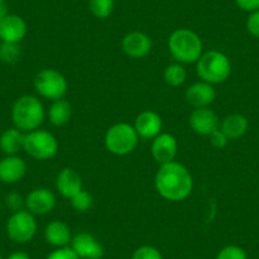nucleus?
<instances>
[{
	"mask_svg": "<svg viewBox=\"0 0 259 259\" xmlns=\"http://www.w3.org/2000/svg\"><path fill=\"white\" fill-rule=\"evenodd\" d=\"M44 236L46 243L54 246L55 249L69 246L71 243V239H73L71 230L68 224L60 220H54L47 224L44 231Z\"/></svg>",
	"mask_w": 259,
	"mask_h": 259,
	"instance_id": "obj_19",
	"label": "nucleus"
},
{
	"mask_svg": "<svg viewBox=\"0 0 259 259\" xmlns=\"http://www.w3.org/2000/svg\"><path fill=\"white\" fill-rule=\"evenodd\" d=\"M36 233V218L26 208L18 212H13L7 221V235L16 244L29 243Z\"/></svg>",
	"mask_w": 259,
	"mask_h": 259,
	"instance_id": "obj_8",
	"label": "nucleus"
},
{
	"mask_svg": "<svg viewBox=\"0 0 259 259\" xmlns=\"http://www.w3.org/2000/svg\"><path fill=\"white\" fill-rule=\"evenodd\" d=\"M196 64V71L201 80L212 85L226 81L231 74L230 60L225 54L218 50L203 52Z\"/></svg>",
	"mask_w": 259,
	"mask_h": 259,
	"instance_id": "obj_4",
	"label": "nucleus"
},
{
	"mask_svg": "<svg viewBox=\"0 0 259 259\" xmlns=\"http://www.w3.org/2000/svg\"><path fill=\"white\" fill-rule=\"evenodd\" d=\"M70 248L80 259H102L104 248L98 239L89 233H79L73 236Z\"/></svg>",
	"mask_w": 259,
	"mask_h": 259,
	"instance_id": "obj_10",
	"label": "nucleus"
},
{
	"mask_svg": "<svg viewBox=\"0 0 259 259\" xmlns=\"http://www.w3.org/2000/svg\"><path fill=\"white\" fill-rule=\"evenodd\" d=\"M0 259H4V258H3V255H2V254H0Z\"/></svg>",
	"mask_w": 259,
	"mask_h": 259,
	"instance_id": "obj_36",
	"label": "nucleus"
},
{
	"mask_svg": "<svg viewBox=\"0 0 259 259\" xmlns=\"http://www.w3.org/2000/svg\"><path fill=\"white\" fill-rule=\"evenodd\" d=\"M6 259H31L29 254H27L26 251H13L12 254H9Z\"/></svg>",
	"mask_w": 259,
	"mask_h": 259,
	"instance_id": "obj_34",
	"label": "nucleus"
},
{
	"mask_svg": "<svg viewBox=\"0 0 259 259\" xmlns=\"http://www.w3.org/2000/svg\"><path fill=\"white\" fill-rule=\"evenodd\" d=\"M56 206V196L47 188H34L27 194L26 210L34 216H44Z\"/></svg>",
	"mask_w": 259,
	"mask_h": 259,
	"instance_id": "obj_9",
	"label": "nucleus"
},
{
	"mask_svg": "<svg viewBox=\"0 0 259 259\" xmlns=\"http://www.w3.org/2000/svg\"><path fill=\"white\" fill-rule=\"evenodd\" d=\"M6 205L9 210L13 212H18L26 208V198L22 197V194L16 191H12L7 194L6 197Z\"/></svg>",
	"mask_w": 259,
	"mask_h": 259,
	"instance_id": "obj_29",
	"label": "nucleus"
},
{
	"mask_svg": "<svg viewBox=\"0 0 259 259\" xmlns=\"http://www.w3.org/2000/svg\"><path fill=\"white\" fill-rule=\"evenodd\" d=\"M184 97L187 103L193 108H205L213 103L216 98V91L212 84L201 80L189 85Z\"/></svg>",
	"mask_w": 259,
	"mask_h": 259,
	"instance_id": "obj_14",
	"label": "nucleus"
},
{
	"mask_svg": "<svg viewBox=\"0 0 259 259\" xmlns=\"http://www.w3.org/2000/svg\"><path fill=\"white\" fill-rule=\"evenodd\" d=\"M235 3L241 11L248 12V13L259 9V0H235Z\"/></svg>",
	"mask_w": 259,
	"mask_h": 259,
	"instance_id": "obj_33",
	"label": "nucleus"
},
{
	"mask_svg": "<svg viewBox=\"0 0 259 259\" xmlns=\"http://www.w3.org/2000/svg\"><path fill=\"white\" fill-rule=\"evenodd\" d=\"M187 79V71L183 68V65L179 62H174V64L168 65L164 69V81L168 84L169 87H181L182 84L186 81Z\"/></svg>",
	"mask_w": 259,
	"mask_h": 259,
	"instance_id": "obj_23",
	"label": "nucleus"
},
{
	"mask_svg": "<svg viewBox=\"0 0 259 259\" xmlns=\"http://www.w3.org/2000/svg\"><path fill=\"white\" fill-rule=\"evenodd\" d=\"M246 29L255 38H259V9L249 13L246 18Z\"/></svg>",
	"mask_w": 259,
	"mask_h": 259,
	"instance_id": "obj_31",
	"label": "nucleus"
},
{
	"mask_svg": "<svg viewBox=\"0 0 259 259\" xmlns=\"http://www.w3.org/2000/svg\"><path fill=\"white\" fill-rule=\"evenodd\" d=\"M215 259H248L246 251L239 245H226L218 253Z\"/></svg>",
	"mask_w": 259,
	"mask_h": 259,
	"instance_id": "obj_27",
	"label": "nucleus"
},
{
	"mask_svg": "<svg viewBox=\"0 0 259 259\" xmlns=\"http://www.w3.org/2000/svg\"><path fill=\"white\" fill-rule=\"evenodd\" d=\"M8 14V4L6 0H0V22Z\"/></svg>",
	"mask_w": 259,
	"mask_h": 259,
	"instance_id": "obj_35",
	"label": "nucleus"
},
{
	"mask_svg": "<svg viewBox=\"0 0 259 259\" xmlns=\"http://www.w3.org/2000/svg\"><path fill=\"white\" fill-rule=\"evenodd\" d=\"M210 143L212 144L215 148L223 149L228 145L229 139H228V136H226L225 134L221 131L220 127H219L218 130H215V131H213V133L210 135Z\"/></svg>",
	"mask_w": 259,
	"mask_h": 259,
	"instance_id": "obj_32",
	"label": "nucleus"
},
{
	"mask_svg": "<svg viewBox=\"0 0 259 259\" xmlns=\"http://www.w3.org/2000/svg\"><path fill=\"white\" fill-rule=\"evenodd\" d=\"M45 108L37 97L22 96L14 102L12 107V121L16 128L27 134L38 130L45 121Z\"/></svg>",
	"mask_w": 259,
	"mask_h": 259,
	"instance_id": "obj_3",
	"label": "nucleus"
},
{
	"mask_svg": "<svg viewBox=\"0 0 259 259\" xmlns=\"http://www.w3.org/2000/svg\"><path fill=\"white\" fill-rule=\"evenodd\" d=\"M27 173V164L21 156L6 155L0 160V182L14 184L21 182Z\"/></svg>",
	"mask_w": 259,
	"mask_h": 259,
	"instance_id": "obj_16",
	"label": "nucleus"
},
{
	"mask_svg": "<svg viewBox=\"0 0 259 259\" xmlns=\"http://www.w3.org/2000/svg\"><path fill=\"white\" fill-rule=\"evenodd\" d=\"M24 146V133L12 127L0 135V150L6 155H17Z\"/></svg>",
	"mask_w": 259,
	"mask_h": 259,
	"instance_id": "obj_21",
	"label": "nucleus"
},
{
	"mask_svg": "<svg viewBox=\"0 0 259 259\" xmlns=\"http://www.w3.org/2000/svg\"><path fill=\"white\" fill-rule=\"evenodd\" d=\"M131 259H164L163 254L153 245H141L131 255Z\"/></svg>",
	"mask_w": 259,
	"mask_h": 259,
	"instance_id": "obj_28",
	"label": "nucleus"
},
{
	"mask_svg": "<svg viewBox=\"0 0 259 259\" xmlns=\"http://www.w3.org/2000/svg\"><path fill=\"white\" fill-rule=\"evenodd\" d=\"M168 49L171 56L179 64H193L203 54L201 37L189 28H178L168 38Z\"/></svg>",
	"mask_w": 259,
	"mask_h": 259,
	"instance_id": "obj_2",
	"label": "nucleus"
},
{
	"mask_svg": "<svg viewBox=\"0 0 259 259\" xmlns=\"http://www.w3.org/2000/svg\"><path fill=\"white\" fill-rule=\"evenodd\" d=\"M71 207L76 211V212H88L92 207H93V197L89 192L81 189L79 193H76L74 197L70 198Z\"/></svg>",
	"mask_w": 259,
	"mask_h": 259,
	"instance_id": "obj_26",
	"label": "nucleus"
},
{
	"mask_svg": "<svg viewBox=\"0 0 259 259\" xmlns=\"http://www.w3.org/2000/svg\"><path fill=\"white\" fill-rule=\"evenodd\" d=\"M189 126L198 135L210 136L219 128V117L208 107L194 108L189 116Z\"/></svg>",
	"mask_w": 259,
	"mask_h": 259,
	"instance_id": "obj_12",
	"label": "nucleus"
},
{
	"mask_svg": "<svg viewBox=\"0 0 259 259\" xmlns=\"http://www.w3.org/2000/svg\"><path fill=\"white\" fill-rule=\"evenodd\" d=\"M45 259H80V258L76 255V253L70 248V246H65V248H56L55 250H52Z\"/></svg>",
	"mask_w": 259,
	"mask_h": 259,
	"instance_id": "obj_30",
	"label": "nucleus"
},
{
	"mask_svg": "<svg viewBox=\"0 0 259 259\" xmlns=\"http://www.w3.org/2000/svg\"><path fill=\"white\" fill-rule=\"evenodd\" d=\"M22 57V47L19 44L2 42L0 46V61L4 64H16Z\"/></svg>",
	"mask_w": 259,
	"mask_h": 259,
	"instance_id": "obj_25",
	"label": "nucleus"
},
{
	"mask_svg": "<svg viewBox=\"0 0 259 259\" xmlns=\"http://www.w3.org/2000/svg\"><path fill=\"white\" fill-rule=\"evenodd\" d=\"M154 186L164 200L179 202L188 198L193 191V177L183 164L173 160L159 166Z\"/></svg>",
	"mask_w": 259,
	"mask_h": 259,
	"instance_id": "obj_1",
	"label": "nucleus"
},
{
	"mask_svg": "<svg viewBox=\"0 0 259 259\" xmlns=\"http://www.w3.org/2000/svg\"><path fill=\"white\" fill-rule=\"evenodd\" d=\"M134 127H135L139 138L150 140V139H155L156 136L161 134L163 119L156 112L144 111L136 117Z\"/></svg>",
	"mask_w": 259,
	"mask_h": 259,
	"instance_id": "obj_15",
	"label": "nucleus"
},
{
	"mask_svg": "<svg viewBox=\"0 0 259 259\" xmlns=\"http://www.w3.org/2000/svg\"><path fill=\"white\" fill-rule=\"evenodd\" d=\"M0 46H2V39H0Z\"/></svg>",
	"mask_w": 259,
	"mask_h": 259,
	"instance_id": "obj_37",
	"label": "nucleus"
},
{
	"mask_svg": "<svg viewBox=\"0 0 259 259\" xmlns=\"http://www.w3.org/2000/svg\"><path fill=\"white\" fill-rule=\"evenodd\" d=\"M71 104L68 101L62 99H57V101L52 102L49 109V119L51 124L56 127L65 126L71 118Z\"/></svg>",
	"mask_w": 259,
	"mask_h": 259,
	"instance_id": "obj_22",
	"label": "nucleus"
},
{
	"mask_svg": "<svg viewBox=\"0 0 259 259\" xmlns=\"http://www.w3.org/2000/svg\"><path fill=\"white\" fill-rule=\"evenodd\" d=\"M151 49H153V41L144 32H128L122 39V50L127 56L133 59H143L150 54Z\"/></svg>",
	"mask_w": 259,
	"mask_h": 259,
	"instance_id": "obj_11",
	"label": "nucleus"
},
{
	"mask_svg": "<svg viewBox=\"0 0 259 259\" xmlns=\"http://www.w3.org/2000/svg\"><path fill=\"white\" fill-rule=\"evenodd\" d=\"M33 85L39 96L52 102L64 98L69 88L66 78L55 69H42L38 71L34 76Z\"/></svg>",
	"mask_w": 259,
	"mask_h": 259,
	"instance_id": "obj_7",
	"label": "nucleus"
},
{
	"mask_svg": "<svg viewBox=\"0 0 259 259\" xmlns=\"http://www.w3.org/2000/svg\"><path fill=\"white\" fill-rule=\"evenodd\" d=\"M178 153L177 139L170 134H160L153 139L151 144V155L159 164H165L173 161Z\"/></svg>",
	"mask_w": 259,
	"mask_h": 259,
	"instance_id": "obj_17",
	"label": "nucleus"
},
{
	"mask_svg": "<svg viewBox=\"0 0 259 259\" xmlns=\"http://www.w3.org/2000/svg\"><path fill=\"white\" fill-rule=\"evenodd\" d=\"M56 189L62 197H74L76 193L83 189V179L81 176L73 168L61 169L56 178Z\"/></svg>",
	"mask_w": 259,
	"mask_h": 259,
	"instance_id": "obj_18",
	"label": "nucleus"
},
{
	"mask_svg": "<svg viewBox=\"0 0 259 259\" xmlns=\"http://www.w3.org/2000/svg\"><path fill=\"white\" fill-rule=\"evenodd\" d=\"M89 11L96 18L107 19L114 11V0H89Z\"/></svg>",
	"mask_w": 259,
	"mask_h": 259,
	"instance_id": "obj_24",
	"label": "nucleus"
},
{
	"mask_svg": "<svg viewBox=\"0 0 259 259\" xmlns=\"http://www.w3.org/2000/svg\"><path fill=\"white\" fill-rule=\"evenodd\" d=\"M139 135L134 124L119 122L107 130L104 135V145L111 154L117 156L128 155L139 144Z\"/></svg>",
	"mask_w": 259,
	"mask_h": 259,
	"instance_id": "obj_5",
	"label": "nucleus"
},
{
	"mask_svg": "<svg viewBox=\"0 0 259 259\" xmlns=\"http://www.w3.org/2000/svg\"><path fill=\"white\" fill-rule=\"evenodd\" d=\"M23 150L36 160H50L59 151V143L51 133L38 128L24 134Z\"/></svg>",
	"mask_w": 259,
	"mask_h": 259,
	"instance_id": "obj_6",
	"label": "nucleus"
},
{
	"mask_svg": "<svg viewBox=\"0 0 259 259\" xmlns=\"http://www.w3.org/2000/svg\"><path fill=\"white\" fill-rule=\"evenodd\" d=\"M27 23L21 16L17 14H7L0 22V39L2 42L9 44H21L22 39L26 37Z\"/></svg>",
	"mask_w": 259,
	"mask_h": 259,
	"instance_id": "obj_13",
	"label": "nucleus"
},
{
	"mask_svg": "<svg viewBox=\"0 0 259 259\" xmlns=\"http://www.w3.org/2000/svg\"><path fill=\"white\" fill-rule=\"evenodd\" d=\"M221 131L228 136L229 140H238L243 138L249 128L248 118L243 114H229L221 122Z\"/></svg>",
	"mask_w": 259,
	"mask_h": 259,
	"instance_id": "obj_20",
	"label": "nucleus"
}]
</instances>
